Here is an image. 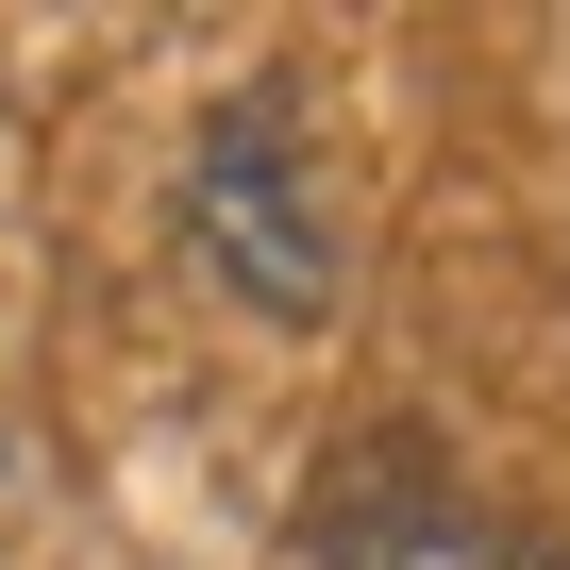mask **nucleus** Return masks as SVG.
<instances>
[{
	"label": "nucleus",
	"mask_w": 570,
	"mask_h": 570,
	"mask_svg": "<svg viewBox=\"0 0 570 570\" xmlns=\"http://www.w3.org/2000/svg\"><path fill=\"white\" fill-rule=\"evenodd\" d=\"M185 202H202V235H218V268H235V303H252V320L303 336V320L336 303V235H320L303 151H285V85H235V101H218V135H202Z\"/></svg>",
	"instance_id": "obj_1"
},
{
	"label": "nucleus",
	"mask_w": 570,
	"mask_h": 570,
	"mask_svg": "<svg viewBox=\"0 0 570 570\" xmlns=\"http://www.w3.org/2000/svg\"><path fill=\"white\" fill-rule=\"evenodd\" d=\"M470 553H487V520H470V487L420 470V453H370V470L336 487V520H320V570H470Z\"/></svg>",
	"instance_id": "obj_2"
}]
</instances>
